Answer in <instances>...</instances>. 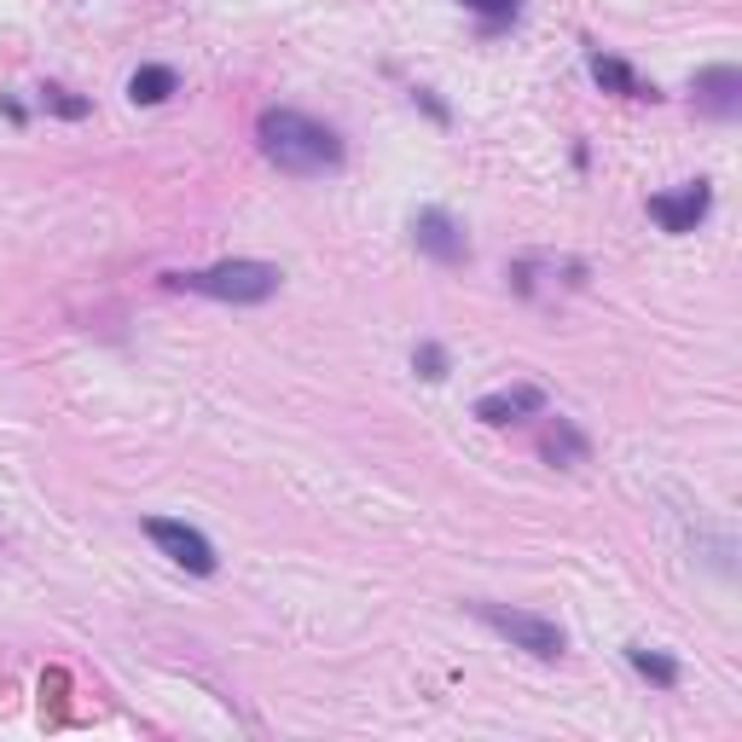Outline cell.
<instances>
[{"label": "cell", "mask_w": 742, "mask_h": 742, "mask_svg": "<svg viewBox=\"0 0 742 742\" xmlns=\"http://www.w3.org/2000/svg\"><path fill=\"white\" fill-rule=\"evenodd\" d=\"M418 105H424V111H429L435 122H447V105H441V99H435L429 88H418Z\"/></svg>", "instance_id": "obj_17"}, {"label": "cell", "mask_w": 742, "mask_h": 742, "mask_svg": "<svg viewBox=\"0 0 742 742\" xmlns=\"http://www.w3.org/2000/svg\"><path fill=\"white\" fill-rule=\"evenodd\" d=\"M697 111L731 122V116L742 111V70H731V64L702 70V75H697Z\"/></svg>", "instance_id": "obj_7"}, {"label": "cell", "mask_w": 742, "mask_h": 742, "mask_svg": "<svg viewBox=\"0 0 742 742\" xmlns=\"http://www.w3.org/2000/svg\"><path fill=\"white\" fill-rule=\"evenodd\" d=\"M586 70H592V82H598V88L621 93V99H655V88H644V82H638V75H632V64L609 59V53H592V59H586Z\"/></svg>", "instance_id": "obj_9"}, {"label": "cell", "mask_w": 742, "mask_h": 742, "mask_svg": "<svg viewBox=\"0 0 742 742\" xmlns=\"http://www.w3.org/2000/svg\"><path fill=\"white\" fill-rule=\"evenodd\" d=\"M145 533L157 540V551H163V557L181 562V569H192V575H215V546L203 540L197 528L174 522V517H145Z\"/></svg>", "instance_id": "obj_4"}, {"label": "cell", "mask_w": 742, "mask_h": 742, "mask_svg": "<svg viewBox=\"0 0 742 742\" xmlns=\"http://www.w3.org/2000/svg\"><path fill=\"white\" fill-rule=\"evenodd\" d=\"M41 105H47V111H59V116H70V122L93 111V105H88V99H70L64 88H41Z\"/></svg>", "instance_id": "obj_16"}, {"label": "cell", "mask_w": 742, "mask_h": 742, "mask_svg": "<svg viewBox=\"0 0 742 742\" xmlns=\"http://www.w3.org/2000/svg\"><path fill=\"white\" fill-rule=\"evenodd\" d=\"M627 661H632V673H644V679L661 684V690H673V684H679V661H673V655H661V650L627 644Z\"/></svg>", "instance_id": "obj_12"}, {"label": "cell", "mask_w": 742, "mask_h": 742, "mask_svg": "<svg viewBox=\"0 0 742 742\" xmlns=\"http://www.w3.org/2000/svg\"><path fill=\"white\" fill-rule=\"evenodd\" d=\"M255 140H262L267 163L285 169V174H331V169H343V140L331 134L325 122L302 116V111H262Z\"/></svg>", "instance_id": "obj_1"}, {"label": "cell", "mask_w": 742, "mask_h": 742, "mask_svg": "<svg viewBox=\"0 0 742 742\" xmlns=\"http://www.w3.org/2000/svg\"><path fill=\"white\" fill-rule=\"evenodd\" d=\"M540 406H546V395L533 389V383H522V389H499V395H481V400H476V418L499 429V424H517V418H528V413H540Z\"/></svg>", "instance_id": "obj_8"}, {"label": "cell", "mask_w": 742, "mask_h": 742, "mask_svg": "<svg viewBox=\"0 0 742 742\" xmlns=\"http://www.w3.org/2000/svg\"><path fill=\"white\" fill-rule=\"evenodd\" d=\"M169 285L215 296V302H267V296H278L285 273L267 267V262H221V267H203V273H174Z\"/></svg>", "instance_id": "obj_2"}, {"label": "cell", "mask_w": 742, "mask_h": 742, "mask_svg": "<svg viewBox=\"0 0 742 742\" xmlns=\"http://www.w3.org/2000/svg\"><path fill=\"white\" fill-rule=\"evenodd\" d=\"M64 690H70L64 668H53V673L41 679V720L47 725H64Z\"/></svg>", "instance_id": "obj_14"}, {"label": "cell", "mask_w": 742, "mask_h": 742, "mask_svg": "<svg viewBox=\"0 0 742 742\" xmlns=\"http://www.w3.org/2000/svg\"><path fill=\"white\" fill-rule=\"evenodd\" d=\"M413 238H418V250H424V255H435L441 267H458V262L470 255L465 226H458L447 210H418V221H413Z\"/></svg>", "instance_id": "obj_6"}, {"label": "cell", "mask_w": 742, "mask_h": 742, "mask_svg": "<svg viewBox=\"0 0 742 742\" xmlns=\"http://www.w3.org/2000/svg\"><path fill=\"white\" fill-rule=\"evenodd\" d=\"M465 7L481 18V35H499L505 23L522 18V0H465Z\"/></svg>", "instance_id": "obj_13"}, {"label": "cell", "mask_w": 742, "mask_h": 742, "mask_svg": "<svg viewBox=\"0 0 742 742\" xmlns=\"http://www.w3.org/2000/svg\"><path fill=\"white\" fill-rule=\"evenodd\" d=\"M174 88H181V75H174L169 64H140L134 75H128V99H134V105H163Z\"/></svg>", "instance_id": "obj_10"}, {"label": "cell", "mask_w": 742, "mask_h": 742, "mask_svg": "<svg viewBox=\"0 0 742 742\" xmlns=\"http://www.w3.org/2000/svg\"><path fill=\"white\" fill-rule=\"evenodd\" d=\"M713 210V186L708 181H684L679 192H655L650 197V215L661 221V233H697Z\"/></svg>", "instance_id": "obj_5"}, {"label": "cell", "mask_w": 742, "mask_h": 742, "mask_svg": "<svg viewBox=\"0 0 742 742\" xmlns=\"http://www.w3.org/2000/svg\"><path fill=\"white\" fill-rule=\"evenodd\" d=\"M476 621H488L499 638H510L517 650H528V655H540V661H551V655H562V627L557 621H546V616H528V609H505V603H476Z\"/></svg>", "instance_id": "obj_3"}, {"label": "cell", "mask_w": 742, "mask_h": 742, "mask_svg": "<svg viewBox=\"0 0 742 742\" xmlns=\"http://www.w3.org/2000/svg\"><path fill=\"white\" fill-rule=\"evenodd\" d=\"M413 372H418V377H429V383H441V377H447V348H441V343H418Z\"/></svg>", "instance_id": "obj_15"}, {"label": "cell", "mask_w": 742, "mask_h": 742, "mask_svg": "<svg viewBox=\"0 0 742 742\" xmlns=\"http://www.w3.org/2000/svg\"><path fill=\"white\" fill-rule=\"evenodd\" d=\"M540 453L551 458V465H586V435H580V429H575L569 418H557V424L546 429Z\"/></svg>", "instance_id": "obj_11"}]
</instances>
